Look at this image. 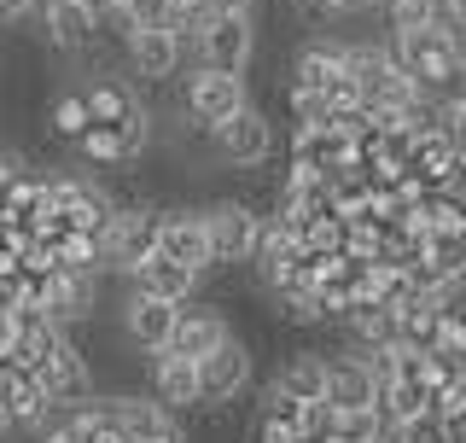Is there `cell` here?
<instances>
[{
	"label": "cell",
	"mask_w": 466,
	"mask_h": 443,
	"mask_svg": "<svg viewBox=\"0 0 466 443\" xmlns=\"http://www.w3.org/2000/svg\"><path fill=\"white\" fill-rule=\"evenodd\" d=\"M257 47H262L257 12L251 6H216L204 36H198V53L187 65H210V70H228V77H245L257 65Z\"/></svg>",
	"instance_id": "1"
},
{
	"label": "cell",
	"mask_w": 466,
	"mask_h": 443,
	"mask_svg": "<svg viewBox=\"0 0 466 443\" xmlns=\"http://www.w3.org/2000/svg\"><path fill=\"white\" fill-rule=\"evenodd\" d=\"M157 233H164V204L157 199H123L106 222V269L111 274H135L146 257L157 251Z\"/></svg>",
	"instance_id": "2"
},
{
	"label": "cell",
	"mask_w": 466,
	"mask_h": 443,
	"mask_svg": "<svg viewBox=\"0 0 466 443\" xmlns=\"http://www.w3.org/2000/svg\"><path fill=\"white\" fill-rule=\"evenodd\" d=\"M204 222H210V245H216V269H245L257 257L262 240V211L239 193H222L204 204Z\"/></svg>",
	"instance_id": "3"
},
{
	"label": "cell",
	"mask_w": 466,
	"mask_h": 443,
	"mask_svg": "<svg viewBox=\"0 0 466 443\" xmlns=\"http://www.w3.org/2000/svg\"><path fill=\"white\" fill-rule=\"evenodd\" d=\"M251 379H257V356H251V345L233 333L228 345H216L210 356H198V408L204 415H222L228 403H239V397L251 391Z\"/></svg>",
	"instance_id": "4"
},
{
	"label": "cell",
	"mask_w": 466,
	"mask_h": 443,
	"mask_svg": "<svg viewBox=\"0 0 466 443\" xmlns=\"http://www.w3.org/2000/svg\"><path fill=\"white\" fill-rule=\"evenodd\" d=\"M390 53H397V65L414 77L420 88H437L449 77V70L466 58V41L455 36L449 24H426V29H408V36H385Z\"/></svg>",
	"instance_id": "5"
},
{
	"label": "cell",
	"mask_w": 466,
	"mask_h": 443,
	"mask_svg": "<svg viewBox=\"0 0 466 443\" xmlns=\"http://www.w3.org/2000/svg\"><path fill=\"white\" fill-rule=\"evenodd\" d=\"M268 158H274V117H268V106L251 99V106H239L222 129H216V164L251 175V170L268 164Z\"/></svg>",
	"instance_id": "6"
},
{
	"label": "cell",
	"mask_w": 466,
	"mask_h": 443,
	"mask_svg": "<svg viewBox=\"0 0 466 443\" xmlns=\"http://www.w3.org/2000/svg\"><path fill=\"white\" fill-rule=\"evenodd\" d=\"M239 106H251L245 77H228V70H210V65H187V77H181V111L187 117L222 129Z\"/></svg>",
	"instance_id": "7"
},
{
	"label": "cell",
	"mask_w": 466,
	"mask_h": 443,
	"mask_svg": "<svg viewBox=\"0 0 466 443\" xmlns=\"http://www.w3.org/2000/svg\"><path fill=\"white\" fill-rule=\"evenodd\" d=\"M35 379L47 386V397L58 408H76V403H87V397H99V367H94V356H87V345H76L70 333H65V345L35 367Z\"/></svg>",
	"instance_id": "8"
},
{
	"label": "cell",
	"mask_w": 466,
	"mask_h": 443,
	"mask_svg": "<svg viewBox=\"0 0 466 443\" xmlns=\"http://www.w3.org/2000/svg\"><path fill=\"white\" fill-rule=\"evenodd\" d=\"M157 251H169L175 263L198 274H216V245H210V222H204V204H164V233H157Z\"/></svg>",
	"instance_id": "9"
},
{
	"label": "cell",
	"mask_w": 466,
	"mask_h": 443,
	"mask_svg": "<svg viewBox=\"0 0 466 443\" xmlns=\"http://www.w3.org/2000/svg\"><path fill=\"white\" fill-rule=\"evenodd\" d=\"M99 286H106V274L53 269V274H47V292H41V309H47V315H53L65 333L94 327V321H99Z\"/></svg>",
	"instance_id": "10"
},
{
	"label": "cell",
	"mask_w": 466,
	"mask_h": 443,
	"mask_svg": "<svg viewBox=\"0 0 466 443\" xmlns=\"http://www.w3.org/2000/svg\"><path fill=\"white\" fill-rule=\"evenodd\" d=\"M123 58H128V70H135L140 88H169L187 70V53H181V41H175V29H128Z\"/></svg>",
	"instance_id": "11"
},
{
	"label": "cell",
	"mask_w": 466,
	"mask_h": 443,
	"mask_svg": "<svg viewBox=\"0 0 466 443\" xmlns=\"http://www.w3.org/2000/svg\"><path fill=\"white\" fill-rule=\"evenodd\" d=\"M116 426H123L128 443H169V438H187L181 432V415L169 403H157L152 391H106Z\"/></svg>",
	"instance_id": "12"
},
{
	"label": "cell",
	"mask_w": 466,
	"mask_h": 443,
	"mask_svg": "<svg viewBox=\"0 0 466 443\" xmlns=\"http://www.w3.org/2000/svg\"><path fill=\"white\" fill-rule=\"evenodd\" d=\"M41 36H47V47L53 53H82L87 41L106 29V18H99V6L94 0H41Z\"/></svg>",
	"instance_id": "13"
},
{
	"label": "cell",
	"mask_w": 466,
	"mask_h": 443,
	"mask_svg": "<svg viewBox=\"0 0 466 443\" xmlns=\"http://www.w3.org/2000/svg\"><path fill=\"white\" fill-rule=\"evenodd\" d=\"M175 315H181V304L128 286V298H123V338H128V350H140V356L164 350L169 333H175Z\"/></svg>",
	"instance_id": "14"
},
{
	"label": "cell",
	"mask_w": 466,
	"mask_h": 443,
	"mask_svg": "<svg viewBox=\"0 0 466 443\" xmlns=\"http://www.w3.org/2000/svg\"><path fill=\"white\" fill-rule=\"evenodd\" d=\"M233 338V315L222 304H181V315H175V333H169V345L175 356H210L216 345H228Z\"/></svg>",
	"instance_id": "15"
},
{
	"label": "cell",
	"mask_w": 466,
	"mask_h": 443,
	"mask_svg": "<svg viewBox=\"0 0 466 443\" xmlns=\"http://www.w3.org/2000/svg\"><path fill=\"white\" fill-rule=\"evenodd\" d=\"M291 158L315 164L320 175H339L344 164H356V135L332 117V123H291Z\"/></svg>",
	"instance_id": "16"
},
{
	"label": "cell",
	"mask_w": 466,
	"mask_h": 443,
	"mask_svg": "<svg viewBox=\"0 0 466 443\" xmlns=\"http://www.w3.org/2000/svg\"><path fill=\"white\" fill-rule=\"evenodd\" d=\"M146 391H152L157 403H169L175 415H193L198 408V362L175 356V350H152V356H146Z\"/></svg>",
	"instance_id": "17"
},
{
	"label": "cell",
	"mask_w": 466,
	"mask_h": 443,
	"mask_svg": "<svg viewBox=\"0 0 466 443\" xmlns=\"http://www.w3.org/2000/svg\"><path fill=\"white\" fill-rule=\"evenodd\" d=\"M327 403L339 408H368L379 403V379H373V367L356 356V350H327Z\"/></svg>",
	"instance_id": "18"
},
{
	"label": "cell",
	"mask_w": 466,
	"mask_h": 443,
	"mask_svg": "<svg viewBox=\"0 0 466 443\" xmlns=\"http://www.w3.org/2000/svg\"><path fill=\"white\" fill-rule=\"evenodd\" d=\"M135 292H152V298H169V304H193L198 298V269H187V263H175L169 251H152V257L140 263L135 274H123Z\"/></svg>",
	"instance_id": "19"
},
{
	"label": "cell",
	"mask_w": 466,
	"mask_h": 443,
	"mask_svg": "<svg viewBox=\"0 0 466 443\" xmlns=\"http://www.w3.org/2000/svg\"><path fill=\"white\" fill-rule=\"evenodd\" d=\"M339 77H344V41L339 36H309V41H298V47H291V82L327 94Z\"/></svg>",
	"instance_id": "20"
},
{
	"label": "cell",
	"mask_w": 466,
	"mask_h": 443,
	"mask_svg": "<svg viewBox=\"0 0 466 443\" xmlns=\"http://www.w3.org/2000/svg\"><path fill=\"white\" fill-rule=\"evenodd\" d=\"M47 140L53 146H76L87 129H94V106H87V88H58L47 99Z\"/></svg>",
	"instance_id": "21"
},
{
	"label": "cell",
	"mask_w": 466,
	"mask_h": 443,
	"mask_svg": "<svg viewBox=\"0 0 466 443\" xmlns=\"http://www.w3.org/2000/svg\"><path fill=\"white\" fill-rule=\"evenodd\" d=\"M274 386L291 391L298 403H315V397H327V350H315V345L291 350V356L274 367Z\"/></svg>",
	"instance_id": "22"
},
{
	"label": "cell",
	"mask_w": 466,
	"mask_h": 443,
	"mask_svg": "<svg viewBox=\"0 0 466 443\" xmlns=\"http://www.w3.org/2000/svg\"><path fill=\"white\" fill-rule=\"evenodd\" d=\"M426 263L443 280H461L466 286V228H431L426 233Z\"/></svg>",
	"instance_id": "23"
},
{
	"label": "cell",
	"mask_w": 466,
	"mask_h": 443,
	"mask_svg": "<svg viewBox=\"0 0 466 443\" xmlns=\"http://www.w3.org/2000/svg\"><path fill=\"white\" fill-rule=\"evenodd\" d=\"M385 408L379 403H368V408H344L339 415V443H379L385 438Z\"/></svg>",
	"instance_id": "24"
},
{
	"label": "cell",
	"mask_w": 466,
	"mask_h": 443,
	"mask_svg": "<svg viewBox=\"0 0 466 443\" xmlns=\"http://www.w3.org/2000/svg\"><path fill=\"white\" fill-rule=\"evenodd\" d=\"M426 24H437V0H385V36H408Z\"/></svg>",
	"instance_id": "25"
},
{
	"label": "cell",
	"mask_w": 466,
	"mask_h": 443,
	"mask_svg": "<svg viewBox=\"0 0 466 443\" xmlns=\"http://www.w3.org/2000/svg\"><path fill=\"white\" fill-rule=\"evenodd\" d=\"M327 438H339V408L327 397H315V403L298 408V443H327Z\"/></svg>",
	"instance_id": "26"
},
{
	"label": "cell",
	"mask_w": 466,
	"mask_h": 443,
	"mask_svg": "<svg viewBox=\"0 0 466 443\" xmlns=\"http://www.w3.org/2000/svg\"><path fill=\"white\" fill-rule=\"evenodd\" d=\"M286 111H291V123H332V99L303 82H286Z\"/></svg>",
	"instance_id": "27"
},
{
	"label": "cell",
	"mask_w": 466,
	"mask_h": 443,
	"mask_svg": "<svg viewBox=\"0 0 466 443\" xmlns=\"http://www.w3.org/2000/svg\"><path fill=\"white\" fill-rule=\"evenodd\" d=\"M443 129H449V140H455V152L466 158V111H455V106H443Z\"/></svg>",
	"instance_id": "28"
},
{
	"label": "cell",
	"mask_w": 466,
	"mask_h": 443,
	"mask_svg": "<svg viewBox=\"0 0 466 443\" xmlns=\"http://www.w3.org/2000/svg\"><path fill=\"white\" fill-rule=\"evenodd\" d=\"M41 0H0V24H18V18H29Z\"/></svg>",
	"instance_id": "29"
},
{
	"label": "cell",
	"mask_w": 466,
	"mask_h": 443,
	"mask_svg": "<svg viewBox=\"0 0 466 443\" xmlns=\"http://www.w3.org/2000/svg\"><path fill=\"white\" fill-rule=\"evenodd\" d=\"M94 6H99V18H106V12H123L128 0H94Z\"/></svg>",
	"instance_id": "30"
}]
</instances>
